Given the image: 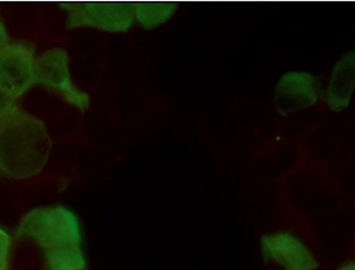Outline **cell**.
Returning a JSON list of instances; mask_svg holds the SVG:
<instances>
[{"label": "cell", "instance_id": "cell-1", "mask_svg": "<svg viewBox=\"0 0 355 270\" xmlns=\"http://www.w3.org/2000/svg\"><path fill=\"white\" fill-rule=\"evenodd\" d=\"M51 138L37 117L15 108L0 119V179L25 180L49 161Z\"/></svg>", "mask_w": 355, "mask_h": 270}, {"label": "cell", "instance_id": "cell-2", "mask_svg": "<svg viewBox=\"0 0 355 270\" xmlns=\"http://www.w3.org/2000/svg\"><path fill=\"white\" fill-rule=\"evenodd\" d=\"M18 233L35 242L42 249L80 246L81 231L74 213L62 208H36L23 218Z\"/></svg>", "mask_w": 355, "mask_h": 270}, {"label": "cell", "instance_id": "cell-3", "mask_svg": "<svg viewBox=\"0 0 355 270\" xmlns=\"http://www.w3.org/2000/svg\"><path fill=\"white\" fill-rule=\"evenodd\" d=\"M60 6L68 11V29L91 26L107 33H125L135 19V4L130 1H80Z\"/></svg>", "mask_w": 355, "mask_h": 270}, {"label": "cell", "instance_id": "cell-4", "mask_svg": "<svg viewBox=\"0 0 355 270\" xmlns=\"http://www.w3.org/2000/svg\"><path fill=\"white\" fill-rule=\"evenodd\" d=\"M35 79L81 111L89 106L88 94L75 87L71 81L69 56L62 48L46 50L36 60Z\"/></svg>", "mask_w": 355, "mask_h": 270}, {"label": "cell", "instance_id": "cell-5", "mask_svg": "<svg viewBox=\"0 0 355 270\" xmlns=\"http://www.w3.org/2000/svg\"><path fill=\"white\" fill-rule=\"evenodd\" d=\"M36 58L29 44L6 43L0 49V90L17 99L33 87Z\"/></svg>", "mask_w": 355, "mask_h": 270}, {"label": "cell", "instance_id": "cell-6", "mask_svg": "<svg viewBox=\"0 0 355 270\" xmlns=\"http://www.w3.org/2000/svg\"><path fill=\"white\" fill-rule=\"evenodd\" d=\"M261 250L266 260L285 270H316L320 266L306 244L291 233L265 235L261 238Z\"/></svg>", "mask_w": 355, "mask_h": 270}, {"label": "cell", "instance_id": "cell-7", "mask_svg": "<svg viewBox=\"0 0 355 270\" xmlns=\"http://www.w3.org/2000/svg\"><path fill=\"white\" fill-rule=\"evenodd\" d=\"M318 103V83L306 71L288 73L277 83L275 106L282 116H290Z\"/></svg>", "mask_w": 355, "mask_h": 270}, {"label": "cell", "instance_id": "cell-8", "mask_svg": "<svg viewBox=\"0 0 355 270\" xmlns=\"http://www.w3.org/2000/svg\"><path fill=\"white\" fill-rule=\"evenodd\" d=\"M354 90V54L348 53L334 67L327 100L333 111H343L351 103Z\"/></svg>", "mask_w": 355, "mask_h": 270}, {"label": "cell", "instance_id": "cell-9", "mask_svg": "<svg viewBox=\"0 0 355 270\" xmlns=\"http://www.w3.org/2000/svg\"><path fill=\"white\" fill-rule=\"evenodd\" d=\"M178 8L171 1H145L135 4V16L144 29H155L164 24L173 17Z\"/></svg>", "mask_w": 355, "mask_h": 270}, {"label": "cell", "instance_id": "cell-10", "mask_svg": "<svg viewBox=\"0 0 355 270\" xmlns=\"http://www.w3.org/2000/svg\"><path fill=\"white\" fill-rule=\"evenodd\" d=\"M86 260L80 246L46 250V270H85Z\"/></svg>", "mask_w": 355, "mask_h": 270}, {"label": "cell", "instance_id": "cell-11", "mask_svg": "<svg viewBox=\"0 0 355 270\" xmlns=\"http://www.w3.org/2000/svg\"><path fill=\"white\" fill-rule=\"evenodd\" d=\"M10 248H11V238L6 231L0 229V270H8Z\"/></svg>", "mask_w": 355, "mask_h": 270}, {"label": "cell", "instance_id": "cell-12", "mask_svg": "<svg viewBox=\"0 0 355 270\" xmlns=\"http://www.w3.org/2000/svg\"><path fill=\"white\" fill-rule=\"evenodd\" d=\"M15 108H16L15 99L0 90V119L8 116V113L11 112Z\"/></svg>", "mask_w": 355, "mask_h": 270}, {"label": "cell", "instance_id": "cell-13", "mask_svg": "<svg viewBox=\"0 0 355 270\" xmlns=\"http://www.w3.org/2000/svg\"><path fill=\"white\" fill-rule=\"evenodd\" d=\"M6 43H8V33H6V30H5L4 24L0 21V49H1Z\"/></svg>", "mask_w": 355, "mask_h": 270}, {"label": "cell", "instance_id": "cell-14", "mask_svg": "<svg viewBox=\"0 0 355 270\" xmlns=\"http://www.w3.org/2000/svg\"><path fill=\"white\" fill-rule=\"evenodd\" d=\"M340 270H355L354 264L353 263H348V264L343 266Z\"/></svg>", "mask_w": 355, "mask_h": 270}]
</instances>
